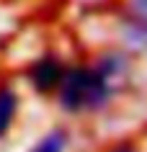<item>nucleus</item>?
I'll list each match as a JSON object with an SVG mask.
<instances>
[{
  "label": "nucleus",
  "mask_w": 147,
  "mask_h": 152,
  "mask_svg": "<svg viewBox=\"0 0 147 152\" xmlns=\"http://www.w3.org/2000/svg\"><path fill=\"white\" fill-rule=\"evenodd\" d=\"M16 106H18L16 96H13L8 88H3L0 90V137L8 132L10 121H13V116H16Z\"/></svg>",
  "instance_id": "obj_3"
},
{
  "label": "nucleus",
  "mask_w": 147,
  "mask_h": 152,
  "mask_svg": "<svg viewBox=\"0 0 147 152\" xmlns=\"http://www.w3.org/2000/svg\"><path fill=\"white\" fill-rule=\"evenodd\" d=\"M65 77V72H62V64L54 59V57H44L39 62L31 67V83L36 85V90L41 93H49L52 88H57L59 83Z\"/></svg>",
  "instance_id": "obj_2"
},
{
  "label": "nucleus",
  "mask_w": 147,
  "mask_h": 152,
  "mask_svg": "<svg viewBox=\"0 0 147 152\" xmlns=\"http://www.w3.org/2000/svg\"><path fill=\"white\" fill-rule=\"evenodd\" d=\"M111 96L108 77L101 70H83L75 67L62 77L59 90V103L67 111H80V108H96Z\"/></svg>",
  "instance_id": "obj_1"
},
{
  "label": "nucleus",
  "mask_w": 147,
  "mask_h": 152,
  "mask_svg": "<svg viewBox=\"0 0 147 152\" xmlns=\"http://www.w3.org/2000/svg\"><path fill=\"white\" fill-rule=\"evenodd\" d=\"M65 147H67V134L62 129H57V132H52V134L44 137L31 152H65Z\"/></svg>",
  "instance_id": "obj_4"
}]
</instances>
